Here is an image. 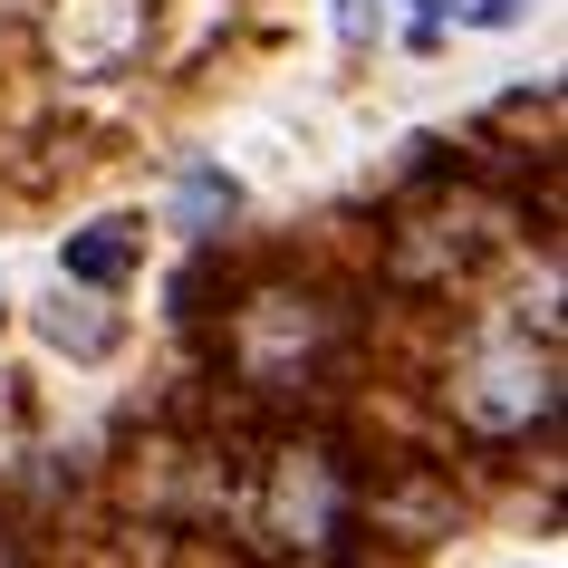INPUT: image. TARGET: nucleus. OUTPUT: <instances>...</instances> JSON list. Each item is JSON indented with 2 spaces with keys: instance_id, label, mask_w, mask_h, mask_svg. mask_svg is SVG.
Segmentation results:
<instances>
[{
  "instance_id": "nucleus-1",
  "label": "nucleus",
  "mask_w": 568,
  "mask_h": 568,
  "mask_svg": "<svg viewBox=\"0 0 568 568\" xmlns=\"http://www.w3.org/2000/svg\"><path fill=\"white\" fill-rule=\"evenodd\" d=\"M357 473L366 453L337 444V434H290V444H270L241 481V520L270 539V549H290V559H357L366 530H357Z\"/></svg>"
},
{
  "instance_id": "nucleus-2",
  "label": "nucleus",
  "mask_w": 568,
  "mask_h": 568,
  "mask_svg": "<svg viewBox=\"0 0 568 568\" xmlns=\"http://www.w3.org/2000/svg\"><path fill=\"white\" fill-rule=\"evenodd\" d=\"M222 357H232V386L261 395V405L318 395L337 376V357H347V308H337V290H318V280H261V290L232 300Z\"/></svg>"
},
{
  "instance_id": "nucleus-3",
  "label": "nucleus",
  "mask_w": 568,
  "mask_h": 568,
  "mask_svg": "<svg viewBox=\"0 0 568 568\" xmlns=\"http://www.w3.org/2000/svg\"><path fill=\"white\" fill-rule=\"evenodd\" d=\"M444 405L473 444H530L559 424V318L539 300V318H501L463 347V366L444 376Z\"/></svg>"
},
{
  "instance_id": "nucleus-4",
  "label": "nucleus",
  "mask_w": 568,
  "mask_h": 568,
  "mask_svg": "<svg viewBox=\"0 0 568 568\" xmlns=\"http://www.w3.org/2000/svg\"><path fill=\"white\" fill-rule=\"evenodd\" d=\"M154 39V0H49L39 49L59 78H125Z\"/></svg>"
},
{
  "instance_id": "nucleus-5",
  "label": "nucleus",
  "mask_w": 568,
  "mask_h": 568,
  "mask_svg": "<svg viewBox=\"0 0 568 568\" xmlns=\"http://www.w3.org/2000/svg\"><path fill=\"white\" fill-rule=\"evenodd\" d=\"M453 520H463V491H453V473H434V463H366L357 473V530L366 539L434 549V539H453Z\"/></svg>"
},
{
  "instance_id": "nucleus-6",
  "label": "nucleus",
  "mask_w": 568,
  "mask_h": 568,
  "mask_svg": "<svg viewBox=\"0 0 568 568\" xmlns=\"http://www.w3.org/2000/svg\"><path fill=\"white\" fill-rule=\"evenodd\" d=\"M501 232H473V212H424V222H405L395 232V251H386V280L395 290H415V300H444V290H463L473 280V261L491 251Z\"/></svg>"
},
{
  "instance_id": "nucleus-7",
  "label": "nucleus",
  "mask_w": 568,
  "mask_h": 568,
  "mask_svg": "<svg viewBox=\"0 0 568 568\" xmlns=\"http://www.w3.org/2000/svg\"><path fill=\"white\" fill-rule=\"evenodd\" d=\"M59 270L78 280V290H125V280L145 270V222H135V212H106V222H88V232H68Z\"/></svg>"
},
{
  "instance_id": "nucleus-8",
  "label": "nucleus",
  "mask_w": 568,
  "mask_h": 568,
  "mask_svg": "<svg viewBox=\"0 0 568 568\" xmlns=\"http://www.w3.org/2000/svg\"><path fill=\"white\" fill-rule=\"evenodd\" d=\"M39 337H49V347H59V357H78V366H97V357H116V318H106V308H97V300H68V290H59V300H49V308H39Z\"/></svg>"
},
{
  "instance_id": "nucleus-9",
  "label": "nucleus",
  "mask_w": 568,
  "mask_h": 568,
  "mask_svg": "<svg viewBox=\"0 0 568 568\" xmlns=\"http://www.w3.org/2000/svg\"><path fill=\"white\" fill-rule=\"evenodd\" d=\"M232 212H241V183L222 174V164H193V174L174 183V232H183V241H212Z\"/></svg>"
},
{
  "instance_id": "nucleus-10",
  "label": "nucleus",
  "mask_w": 568,
  "mask_h": 568,
  "mask_svg": "<svg viewBox=\"0 0 568 568\" xmlns=\"http://www.w3.org/2000/svg\"><path fill=\"white\" fill-rule=\"evenodd\" d=\"M520 10H530V0H473V30H510Z\"/></svg>"
},
{
  "instance_id": "nucleus-11",
  "label": "nucleus",
  "mask_w": 568,
  "mask_h": 568,
  "mask_svg": "<svg viewBox=\"0 0 568 568\" xmlns=\"http://www.w3.org/2000/svg\"><path fill=\"white\" fill-rule=\"evenodd\" d=\"M0 328H10V300H0Z\"/></svg>"
}]
</instances>
